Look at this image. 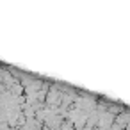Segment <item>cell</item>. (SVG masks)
Returning <instances> with one entry per match:
<instances>
[{
	"label": "cell",
	"instance_id": "1",
	"mask_svg": "<svg viewBox=\"0 0 130 130\" xmlns=\"http://www.w3.org/2000/svg\"><path fill=\"white\" fill-rule=\"evenodd\" d=\"M45 125H46L48 128L61 126V125H62V116L57 114V112H54V110H50V112L46 114V118H45Z\"/></svg>",
	"mask_w": 130,
	"mask_h": 130
},
{
	"label": "cell",
	"instance_id": "2",
	"mask_svg": "<svg viewBox=\"0 0 130 130\" xmlns=\"http://www.w3.org/2000/svg\"><path fill=\"white\" fill-rule=\"evenodd\" d=\"M61 96H62V94H61V93H59L57 89H54V87H52V89L48 91L46 105H48V107H57V105L61 103Z\"/></svg>",
	"mask_w": 130,
	"mask_h": 130
},
{
	"label": "cell",
	"instance_id": "3",
	"mask_svg": "<svg viewBox=\"0 0 130 130\" xmlns=\"http://www.w3.org/2000/svg\"><path fill=\"white\" fill-rule=\"evenodd\" d=\"M23 126H27L29 130H41V121L38 118H27Z\"/></svg>",
	"mask_w": 130,
	"mask_h": 130
},
{
	"label": "cell",
	"instance_id": "4",
	"mask_svg": "<svg viewBox=\"0 0 130 130\" xmlns=\"http://www.w3.org/2000/svg\"><path fill=\"white\" fill-rule=\"evenodd\" d=\"M116 123H119L121 126H125V125H128V123H130V112H121V114L118 116V119H116Z\"/></svg>",
	"mask_w": 130,
	"mask_h": 130
},
{
	"label": "cell",
	"instance_id": "5",
	"mask_svg": "<svg viewBox=\"0 0 130 130\" xmlns=\"http://www.w3.org/2000/svg\"><path fill=\"white\" fill-rule=\"evenodd\" d=\"M18 130H29V128H27V126H20Z\"/></svg>",
	"mask_w": 130,
	"mask_h": 130
}]
</instances>
